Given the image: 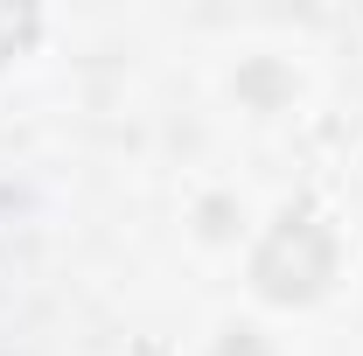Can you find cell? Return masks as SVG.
Segmentation results:
<instances>
[{
	"mask_svg": "<svg viewBox=\"0 0 363 356\" xmlns=\"http://www.w3.org/2000/svg\"><path fill=\"white\" fill-rule=\"evenodd\" d=\"M252 272H259V294L266 301H315L328 287V272H335V238L315 217H286L259 245V266Z\"/></svg>",
	"mask_w": 363,
	"mask_h": 356,
	"instance_id": "cell-1",
	"label": "cell"
},
{
	"mask_svg": "<svg viewBox=\"0 0 363 356\" xmlns=\"http://www.w3.org/2000/svg\"><path fill=\"white\" fill-rule=\"evenodd\" d=\"M217 356H266V343H259L252 328H230V343H224Z\"/></svg>",
	"mask_w": 363,
	"mask_h": 356,
	"instance_id": "cell-2",
	"label": "cell"
}]
</instances>
